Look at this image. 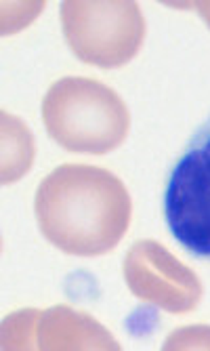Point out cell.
I'll use <instances>...</instances> for the list:
<instances>
[{
  "instance_id": "obj_6",
  "label": "cell",
  "mask_w": 210,
  "mask_h": 351,
  "mask_svg": "<svg viewBox=\"0 0 210 351\" xmlns=\"http://www.w3.org/2000/svg\"><path fill=\"white\" fill-rule=\"evenodd\" d=\"M3 349H120L118 341L91 315L57 305L23 309L3 324Z\"/></svg>"
},
{
  "instance_id": "obj_8",
  "label": "cell",
  "mask_w": 210,
  "mask_h": 351,
  "mask_svg": "<svg viewBox=\"0 0 210 351\" xmlns=\"http://www.w3.org/2000/svg\"><path fill=\"white\" fill-rule=\"evenodd\" d=\"M174 7H192V9H196L206 19V23L210 27V3H208V0H206V3H179Z\"/></svg>"
},
{
  "instance_id": "obj_2",
  "label": "cell",
  "mask_w": 210,
  "mask_h": 351,
  "mask_svg": "<svg viewBox=\"0 0 210 351\" xmlns=\"http://www.w3.org/2000/svg\"><path fill=\"white\" fill-rule=\"evenodd\" d=\"M47 133L68 152L107 154L124 143L131 114L122 97L91 78H62L44 95Z\"/></svg>"
},
{
  "instance_id": "obj_5",
  "label": "cell",
  "mask_w": 210,
  "mask_h": 351,
  "mask_svg": "<svg viewBox=\"0 0 210 351\" xmlns=\"http://www.w3.org/2000/svg\"><path fill=\"white\" fill-rule=\"evenodd\" d=\"M122 269L131 293L139 301L168 313L194 311L204 295L196 271L156 240L135 242L127 252Z\"/></svg>"
},
{
  "instance_id": "obj_7",
  "label": "cell",
  "mask_w": 210,
  "mask_h": 351,
  "mask_svg": "<svg viewBox=\"0 0 210 351\" xmlns=\"http://www.w3.org/2000/svg\"><path fill=\"white\" fill-rule=\"evenodd\" d=\"M7 120H9V126H5V135L9 137L11 147H9V154H5L3 181L11 183V181L19 179V175L23 171H27L29 165H32L34 145H32V137H29L27 129H23V124L17 118L7 116Z\"/></svg>"
},
{
  "instance_id": "obj_3",
  "label": "cell",
  "mask_w": 210,
  "mask_h": 351,
  "mask_svg": "<svg viewBox=\"0 0 210 351\" xmlns=\"http://www.w3.org/2000/svg\"><path fill=\"white\" fill-rule=\"evenodd\" d=\"M62 23L74 55L103 70L127 66L145 38L143 13L131 0H66Z\"/></svg>"
},
{
  "instance_id": "obj_1",
  "label": "cell",
  "mask_w": 210,
  "mask_h": 351,
  "mask_svg": "<svg viewBox=\"0 0 210 351\" xmlns=\"http://www.w3.org/2000/svg\"><path fill=\"white\" fill-rule=\"evenodd\" d=\"M42 236L76 257H99L118 246L131 223V196L114 173L91 165H62L36 191Z\"/></svg>"
},
{
  "instance_id": "obj_4",
  "label": "cell",
  "mask_w": 210,
  "mask_h": 351,
  "mask_svg": "<svg viewBox=\"0 0 210 351\" xmlns=\"http://www.w3.org/2000/svg\"><path fill=\"white\" fill-rule=\"evenodd\" d=\"M170 236L202 263H210V116L172 165L164 187Z\"/></svg>"
}]
</instances>
